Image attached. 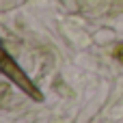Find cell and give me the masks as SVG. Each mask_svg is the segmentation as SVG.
<instances>
[{
	"instance_id": "cell-2",
	"label": "cell",
	"mask_w": 123,
	"mask_h": 123,
	"mask_svg": "<svg viewBox=\"0 0 123 123\" xmlns=\"http://www.w3.org/2000/svg\"><path fill=\"white\" fill-rule=\"evenodd\" d=\"M6 61H11V58H9V56H6V54H4V52L0 50V67H2V65H4Z\"/></svg>"
},
{
	"instance_id": "cell-1",
	"label": "cell",
	"mask_w": 123,
	"mask_h": 123,
	"mask_svg": "<svg viewBox=\"0 0 123 123\" xmlns=\"http://www.w3.org/2000/svg\"><path fill=\"white\" fill-rule=\"evenodd\" d=\"M115 56L119 61H123V43H119V48H115Z\"/></svg>"
}]
</instances>
